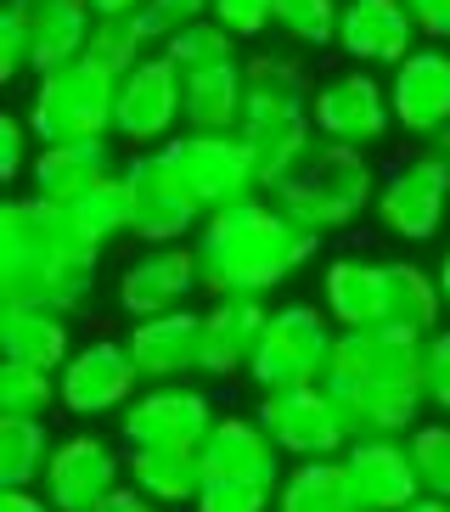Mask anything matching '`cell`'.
I'll list each match as a JSON object with an SVG mask.
<instances>
[{"label":"cell","instance_id":"3957f363","mask_svg":"<svg viewBox=\"0 0 450 512\" xmlns=\"http://www.w3.org/2000/svg\"><path fill=\"white\" fill-rule=\"evenodd\" d=\"M113 113H119V79L96 68L90 57L68 62L57 74H40L29 107H23L40 147H51V141H107Z\"/></svg>","mask_w":450,"mask_h":512},{"label":"cell","instance_id":"f35d334b","mask_svg":"<svg viewBox=\"0 0 450 512\" xmlns=\"http://www.w3.org/2000/svg\"><path fill=\"white\" fill-rule=\"evenodd\" d=\"M51 406H62L57 372H34V366H0V417H29L45 422Z\"/></svg>","mask_w":450,"mask_h":512},{"label":"cell","instance_id":"f6af8a7d","mask_svg":"<svg viewBox=\"0 0 450 512\" xmlns=\"http://www.w3.org/2000/svg\"><path fill=\"white\" fill-rule=\"evenodd\" d=\"M29 141H34V130H29L23 113H0V181H17L23 164H34Z\"/></svg>","mask_w":450,"mask_h":512},{"label":"cell","instance_id":"52a82bcc","mask_svg":"<svg viewBox=\"0 0 450 512\" xmlns=\"http://www.w3.org/2000/svg\"><path fill=\"white\" fill-rule=\"evenodd\" d=\"M259 428L276 439V451L293 462H321V456L349 451V428L338 417V400L327 394V383H299V389L259 394Z\"/></svg>","mask_w":450,"mask_h":512},{"label":"cell","instance_id":"f907efd6","mask_svg":"<svg viewBox=\"0 0 450 512\" xmlns=\"http://www.w3.org/2000/svg\"><path fill=\"white\" fill-rule=\"evenodd\" d=\"M0 512H57L45 490H0Z\"/></svg>","mask_w":450,"mask_h":512},{"label":"cell","instance_id":"5b68a950","mask_svg":"<svg viewBox=\"0 0 450 512\" xmlns=\"http://www.w3.org/2000/svg\"><path fill=\"white\" fill-rule=\"evenodd\" d=\"M332 344H338V321L321 304H282V310H270L265 344H259L248 377L259 383V394L321 383L332 366Z\"/></svg>","mask_w":450,"mask_h":512},{"label":"cell","instance_id":"4fadbf2b","mask_svg":"<svg viewBox=\"0 0 450 512\" xmlns=\"http://www.w3.org/2000/svg\"><path fill=\"white\" fill-rule=\"evenodd\" d=\"M186 130V107H180V68L158 51L135 74L119 79V113H113V136L130 147H164Z\"/></svg>","mask_w":450,"mask_h":512},{"label":"cell","instance_id":"cb8c5ba5","mask_svg":"<svg viewBox=\"0 0 450 512\" xmlns=\"http://www.w3.org/2000/svg\"><path fill=\"white\" fill-rule=\"evenodd\" d=\"M321 310L338 321V332H372L389 310V265L360 254H338L321 271Z\"/></svg>","mask_w":450,"mask_h":512},{"label":"cell","instance_id":"d6a6232c","mask_svg":"<svg viewBox=\"0 0 450 512\" xmlns=\"http://www.w3.org/2000/svg\"><path fill=\"white\" fill-rule=\"evenodd\" d=\"M276 512H355V484H349L344 456L293 462L276 484Z\"/></svg>","mask_w":450,"mask_h":512},{"label":"cell","instance_id":"7a4b0ae2","mask_svg":"<svg viewBox=\"0 0 450 512\" xmlns=\"http://www.w3.org/2000/svg\"><path fill=\"white\" fill-rule=\"evenodd\" d=\"M377 192H383V181H377V169H372L366 152L321 141V147L310 152V164L265 197L276 209L293 214L299 226H310L315 237H332V231L355 226L366 209H377Z\"/></svg>","mask_w":450,"mask_h":512},{"label":"cell","instance_id":"c3c4849f","mask_svg":"<svg viewBox=\"0 0 450 512\" xmlns=\"http://www.w3.org/2000/svg\"><path fill=\"white\" fill-rule=\"evenodd\" d=\"M23 68H29V40H23V29L12 17L0 12V79H17Z\"/></svg>","mask_w":450,"mask_h":512},{"label":"cell","instance_id":"ee69618b","mask_svg":"<svg viewBox=\"0 0 450 512\" xmlns=\"http://www.w3.org/2000/svg\"><path fill=\"white\" fill-rule=\"evenodd\" d=\"M209 17L231 40H254V34L276 29V0H214Z\"/></svg>","mask_w":450,"mask_h":512},{"label":"cell","instance_id":"8d00e7d4","mask_svg":"<svg viewBox=\"0 0 450 512\" xmlns=\"http://www.w3.org/2000/svg\"><path fill=\"white\" fill-rule=\"evenodd\" d=\"M85 57L96 62V68H107L113 79L135 74V68H141V62L152 57V34H147V23H141V12L96 17V29H90Z\"/></svg>","mask_w":450,"mask_h":512},{"label":"cell","instance_id":"ffe728a7","mask_svg":"<svg viewBox=\"0 0 450 512\" xmlns=\"http://www.w3.org/2000/svg\"><path fill=\"white\" fill-rule=\"evenodd\" d=\"M338 51L355 68H400L417 51V23L405 12V0H344Z\"/></svg>","mask_w":450,"mask_h":512},{"label":"cell","instance_id":"277c9868","mask_svg":"<svg viewBox=\"0 0 450 512\" xmlns=\"http://www.w3.org/2000/svg\"><path fill=\"white\" fill-rule=\"evenodd\" d=\"M124 186H130V237L152 242V248H175V242L197 237L209 209L197 203V192L186 186L180 164L169 158V147L130 152L124 164Z\"/></svg>","mask_w":450,"mask_h":512},{"label":"cell","instance_id":"2e32d148","mask_svg":"<svg viewBox=\"0 0 450 512\" xmlns=\"http://www.w3.org/2000/svg\"><path fill=\"white\" fill-rule=\"evenodd\" d=\"M192 293H203V271H197V248L192 242L147 248V254H135L130 265L119 271V310L130 321L186 310Z\"/></svg>","mask_w":450,"mask_h":512},{"label":"cell","instance_id":"83f0119b","mask_svg":"<svg viewBox=\"0 0 450 512\" xmlns=\"http://www.w3.org/2000/svg\"><path fill=\"white\" fill-rule=\"evenodd\" d=\"M0 355L12 366L62 372V366L74 361L68 316H57V310H29V304H6V310H0Z\"/></svg>","mask_w":450,"mask_h":512},{"label":"cell","instance_id":"8992f818","mask_svg":"<svg viewBox=\"0 0 450 512\" xmlns=\"http://www.w3.org/2000/svg\"><path fill=\"white\" fill-rule=\"evenodd\" d=\"M214 422L220 411L197 383H147L119 417V439L124 451H203Z\"/></svg>","mask_w":450,"mask_h":512},{"label":"cell","instance_id":"5bb4252c","mask_svg":"<svg viewBox=\"0 0 450 512\" xmlns=\"http://www.w3.org/2000/svg\"><path fill=\"white\" fill-rule=\"evenodd\" d=\"M124 473H130V456H119L102 434H74L51 451L45 496L57 512H102V501L124 484Z\"/></svg>","mask_w":450,"mask_h":512},{"label":"cell","instance_id":"74e56055","mask_svg":"<svg viewBox=\"0 0 450 512\" xmlns=\"http://www.w3.org/2000/svg\"><path fill=\"white\" fill-rule=\"evenodd\" d=\"M338 17H344V0H276V34L304 51L338 46Z\"/></svg>","mask_w":450,"mask_h":512},{"label":"cell","instance_id":"f1b7e54d","mask_svg":"<svg viewBox=\"0 0 450 512\" xmlns=\"http://www.w3.org/2000/svg\"><path fill=\"white\" fill-rule=\"evenodd\" d=\"M180 107H186V130H192V136H231V130H242V113H248L242 62L186 74L180 79Z\"/></svg>","mask_w":450,"mask_h":512},{"label":"cell","instance_id":"30bf717a","mask_svg":"<svg viewBox=\"0 0 450 512\" xmlns=\"http://www.w3.org/2000/svg\"><path fill=\"white\" fill-rule=\"evenodd\" d=\"M164 147H169V158L180 164L186 186L197 192V203L209 214L265 192V186H259V169H254V152H248V141H242L237 130H231V136H192V130H180Z\"/></svg>","mask_w":450,"mask_h":512},{"label":"cell","instance_id":"836d02e7","mask_svg":"<svg viewBox=\"0 0 450 512\" xmlns=\"http://www.w3.org/2000/svg\"><path fill=\"white\" fill-rule=\"evenodd\" d=\"M130 456V484H141L164 507H197L203 496V451H124Z\"/></svg>","mask_w":450,"mask_h":512},{"label":"cell","instance_id":"816d5d0a","mask_svg":"<svg viewBox=\"0 0 450 512\" xmlns=\"http://www.w3.org/2000/svg\"><path fill=\"white\" fill-rule=\"evenodd\" d=\"M96 6V17H119V12H141L147 0H90Z\"/></svg>","mask_w":450,"mask_h":512},{"label":"cell","instance_id":"603a6c76","mask_svg":"<svg viewBox=\"0 0 450 512\" xmlns=\"http://www.w3.org/2000/svg\"><path fill=\"white\" fill-rule=\"evenodd\" d=\"M270 327L265 299H214L203 310V377H248Z\"/></svg>","mask_w":450,"mask_h":512},{"label":"cell","instance_id":"44dd1931","mask_svg":"<svg viewBox=\"0 0 450 512\" xmlns=\"http://www.w3.org/2000/svg\"><path fill=\"white\" fill-rule=\"evenodd\" d=\"M344 467L360 512H405L411 501H422V479L405 439H355L344 451Z\"/></svg>","mask_w":450,"mask_h":512},{"label":"cell","instance_id":"9f6ffc18","mask_svg":"<svg viewBox=\"0 0 450 512\" xmlns=\"http://www.w3.org/2000/svg\"><path fill=\"white\" fill-rule=\"evenodd\" d=\"M355 512H360V507H355Z\"/></svg>","mask_w":450,"mask_h":512},{"label":"cell","instance_id":"d590c367","mask_svg":"<svg viewBox=\"0 0 450 512\" xmlns=\"http://www.w3.org/2000/svg\"><path fill=\"white\" fill-rule=\"evenodd\" d=\"M51 439L45 422L29 417H0V490H34V479H45L51 467Z\"/></svg>","mask_w":450,"mask_h":512},{"label":"cell","instance_id":"1f68e13d","mask_svg":"<svg viewBox=\"0 0 450 512\" xmlns=\"http://www.w3.org/2000/svg\"><path fill=\"white\" fill-rule=\"evenodd\" d=\"M439 321H445L439 276L422 271L417 259H389V310H383V327L411 332V338H434Z\"/></svg>","mask_w":450,"mask_h":512},{"label":"cell","instance_id":"d4e9b609","mask_svg":"<svg viewBox=\"0 0 450 512\" xmlns=\"http://www.w3.org/2000/svg\"><path fill=\"white\" fill-rule=\"evenodd\" d=\"M203 473L209 479H254V484H282V451L259 428V417H220L203 439Z\"/></svg>","mask_w":450,"mask_h":512},{"label":"cell","instance_id":"11a10c76","mask_svg":"<svg viewBox=\"0 0 450 512\" xmlns=\"http://www.w3.org/2000/svg\"><path fill=\"white\" fill-rule=\"evenodd\" d=\"M428 152H450V130H439V136H428Z\"/></svg>","mask_w":450,"mask_h":512},{"label":"cell","instance_id":"f5cc1de1","mask_svg":"<svg viewBox=\"0 0 450 512\" xmlns=\"http://www.w3.org/2000/svg\"><path fill=\"white\" fill-rule=\"evenodd\" d=\"M439 293H445V310H450V248H445V254H439Z\"/></svg>","mask_w":450,"mask_h":512},{"label":"cell","instance_id":"6da1fadb","mask_svg":"<svg viewBox=\"0 0 450 512\" xmlns=\"http://www.w3.org/2000/svg\"><path fill=\"white\" fill-rule=\"evenodd\" d=\"M192 248L209 299H265L270 287L293 282L321 254V237L259 192L248 203L209 214Z\"/></svg>","mask_w":450,"mask_h":512},{"label":"cell","instance_id":"9a60e30c","mask_svg":"<svg viewBox=\"0 0 450 512\" xmlns=\"http://www.w3.org/2000/svg\"><path fill=\"white\" fill-rule=\"evenodd\" d=\"M57 389H62V411H74V417H113V411H130V400L141 394V372H135L124 344L96 338V344L74 349V361L57 372Z\"/></svg>","mask_w":450,"mask_h":512},{"label":"cell","instance_id":"ac0fdd59","mask_svg":"<svg viewBox=\"0 0 450 512\" xmlns=\"http://www.w3.org/2000/svg\"><path fill=\"white\" fill-rule=\"evenodd\" d=\"M130 349L141 383H186L203 377V310H169V316L130 321Z\"/></svg>","mask_w":450,"mask_h":512},{"label":"cell","instance_id":"9c48e42d","mask_svg":"<svg viewBox=\"0 0 450 512\" xmlns=\"http://www.w3.org/2000/svg\"><path fill=\"white\" fill-rule=\"evenodd\" d=\"M315 136L338 141V147H377V141L394 130V107H389V85L372 74V68H344L315 85L310 102Z\"/></svg>","mask_w":450,"mask_h":512},{"label":"cell","instance_id":"4dcf8cb0","mask_svg":"<svg viewBox=\"0 0 450 512\" xmlns=\"http://www.w3.org/2000/svg\"><path fill=\"white\" fill-rule=\"evenodd\" d=\"M242 79H248V113L242 119H259V113H310V102H315L310 68L293 51L242 57Z\"/></svg>","mask_w":450,"mask_h":512},{"label":"cell","instance_id":"e575fe53","mask_svg":"<svg viewBox=\"0 0 450 512\" xmlns=\"http://www.w3.org/2000/svg\"><path fill=\"white\" fill-rule=\"evenodd\" d=\"M62 209H68V220L79 226V237H85L90 248H107L113 237L130 231V186H124V169L107 175V181H96L90 192H79L74 203H62Z\"/></svg>","mask_w":450,"mask_h":512},{"label":"cell","instance_id":"ab89813d","mask_svg":"<svg viewBox=\"0 0 450 512\" xmlns=\"http://www.w3.org/2000/svg\"><path fill=\"white\" fill-rule=\"evenodd\" d=\"M164 57L180 68V79L186 74H203V68H225V62H242L237 57V40L214 23V17H203V23H192V29H180L175 40L164 46Z\"/></svg>","mask_w":450,"mask_h":512},{"label":"cell","instance_id":"60d3db41","mask_svg":"<svg viewBox=\"0 0 450 512\" xmlns=\"http://www.w3.org/2000/svg\"><path fill=\"white\" fill-rule=\"evenodd\" d=\"M405 445H411V462H417L422 496L450 501V422H422Z\"/></svg>","mask_w":450,"mask_h":512},{"label":"cell","instance_id":"f546056e","mask_svg":"<svg viewBox=\"0 0 450 512\" xmlns=\"http://www.w3.org/2000/svg\"><path fill=\"white\" fill-rule=\"evenodd\" d=\"M107 175H119L107 141H51V147L34 152V164H29L34 192L51 197V203H74L79 192H90Z\"/></svg>","mask_w":450,"mask_h":512},{"label":"cell","instance_id":"bcb514c9","mask_svg":"<svg viewBox=\"0 0 450 512\" xmlns=\"http://www.w3.org/2000/svg\"><path fill=\"white\" fill-rule=\"evenodd\" d=\"M428 406L450 422V327L428 338Z\"/></svg>","mask_w":450,"mask_h":512},{"label":"cell","instance_id":"ba28073f","mask_svg":"<svg viewBox=\"0 0 450 512\" xmlns=\"http://www.w3.org/2000/svg\"><path fill=\"white\" fill-rule=\"evenodd\" d=\"M377 226L400 242H434L450 214V152L422 147L411 164H400L377 192Z\"/></svg>","mask_w":450,"mask_h":512},{"label":"cell","instance_id":"484cf974","mask_svg":"<svg viewBox=\"0 0 450 512\" xmlns=\"http://www.w3.org/2000/svg\"><path fill=\"white\" fill-rule=\"evenodd\" d=\"M85 248L90 242L79 237L68 209L51 197L29 192L0 209V254H85ZM90 254H102V248H90Z\"/></svg>","mask_w":450,"mask_h":512},{"label":"cell","instance_id":"4316f807","mask_svg":"<svg viewBox=\"0 0 450 512\" xmlns=\"http://www.w3.org/2000/svg\"><path fill=\"white\" fill-rule=\"evenodd\" d=\"M254 152V169H259V186L276 192L282 181H293L315 152V119L310 113H259V119H242L237 130Z\"/></svg>","mask_w":450,"mask_h":512},{"label":"cell","instance_id":"681fc988","mask_svg":"<svg viewBox=\"0 0 450 512\" xmlns=\"http://www.w3.org/2000/svg\"><path fill=\"white\" fill-rule=\"evenodd\" d=\"M102 512H169V507H164V501H152L141 484H119V490L102 501Z\"/></svg>","mask_w":450,"mask_h":512},{"label":"cell","instance_id":"db71d44e","mask_svg":"<svg viewBox=\"0 0 450 512\" xmlns=\"http://www.w3.org/2000/svg\"><path fill=\"white\" fill-rule=\"evenodd\" d=\"M405 512H450V501H439V496H422V501H411Z\"/></svg>","mask_w":450,"mask_h":512},{"label":"cell","instance_id":"7dc6e473","mask_svg":"<svg viewBox=\"0 0 450 512\" xmlns=\"http://www.w3.org/2000/svg\"><path fill=\"white\" fill-rule=\"evenodd\" d=\"M405 12H411V23H417V34L428 46L450 40V0H405Z\"/></svg>","mask_w":450,"mask_h":512},{"label":"cell","instance_id":"8fae6325","mask_svg":"<svg viewBox=\"0 0 450 512\" xmlns=\"http://www.w3.org/2000/svg\"><path fill=\"white\" fill-rule=\"evenodd\" d=\"M96 259L102 254H0V304H29L74 316L96 293Z\"/></svg>","mask_w":450,"mask_h":512},{"label":"cell","instance_id":"7bdbcfd3","mask_svg":"<svg viewBox=\"0 0 450 512\" xmlns=\"http://www.w3.org/2000/svg\"><path fill=\"white\" fill-rule=\"evenodd\" d=\"M209 12H214V0H147V6H141V23H147L152 46H169L180 29L203 23Z\"/></svg>","mask_w":450,"mask_h":512},{"label":"cell","instance_id":"7c38bea8","mask_svg":"<svg viewBox=\"0 0 450 512\" xmlns=\"http://www.w3.org/2000/svg\"><path fill=\"white\" fill-rule=\"evenodd\" d=\"M321 383H400V389H428V338L394 327L372 332H338L332 366Z\"/></svg>","mask_w":450,"mask_h":512},{"label":"cell","instance_id":"e0dca14e","mask_svg":"<svg viewBox=\"0 0 450 512\" xmlns=\"http://www.w3.org/2000/svg\"><path fill=\"white\" fill-rule=\"evenodd\" d=\"M6 17L29 40L34 74H57V68L79 62L90 46V29H96V6L90 0H6Z\"/></svg>","mask_w":450,"mask_h":512},{"label":"cell","instance_id":"b9f144b4","mask_svg":"<svg viewBox=\"0 0 450 512\" xmlns=\"http://www.w3.org/2000/svg\"><path fill=\"white\" fill-rule=\"evenodd\" d=\"M192 512H276V490L254 479H209Z\"/></svg>","mask_w":450,"mask_h":512},{"label":"cell","instance_id":"d6986e66","mask_svg":"<svg viewBox=\"0 0 450 512\" xmlns=\"http://www.w3.org/2000/svg\"><path fill=\"white\" fill-rule=\"evenodd\" d=\"M389 107H394V124L417 141L450 130V51L445 46L411 51L389 74Z\"/></svg>","mask_w":450,"mask_h":512},{"label":"cell","instance_id":"7402d4cb","mask_svg":"<svg viewBox=\"0 0 450 512\" xmlns=\"http://www.w3.org/2000/svg\"><path fill=\"white\" fill-rule=\"evenodd\" d=\"M338 400V417L355 439H411L428 411V389H400V383H327Z\"/></svg>","mask_w":450,"mask_h":512}]
</instances>
